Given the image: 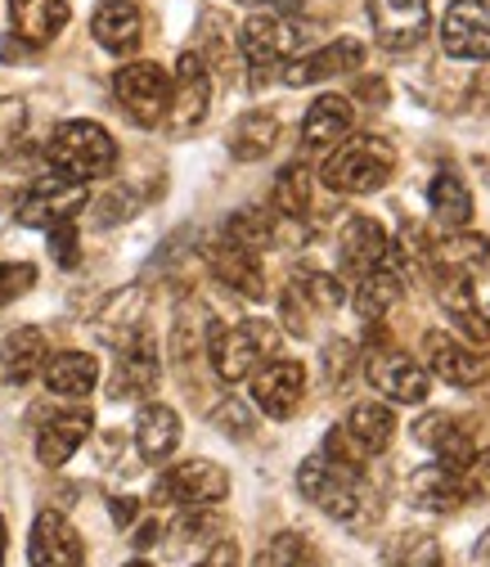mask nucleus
Listing matches in <instances>:
<instances>
[{
    "label": "nucleus",
    "mask_w": 490,
    "mask_h": 567,
    "mask_svg": "<svg viewBox=\"0 0 490 567\" xmlns=\"http://www.w3.org/2000/svg\"><path fill=\"white\" fill-rule=\"evenodd\" d=\"M361 63H365V45L352 41V37H337V41H329L320 50H306L293 63H284L279 78H284V86H320L337 73H352V68H361Z\"/></svg>",
    "instance_id": "6ab92c4d"
},
{
    "label": "nucleus",
    "mask_w": 490,
    "mask_h": 567,
    "mask_svg": "<svg viewBox=\"0 0 490 567\" xmlns=\"http://www.w3.org/2000/svg\"><path fill=\"white\" fill-rule=\"evenodd\" d=\"M396 176V150L383 135H346L320 167V181L333 194H378Z\"/></svg>",
    "instance_id": "f257e3e1"
},
{
    "label": "nucleus",
    "mask_w": 490,
    "mask_h": 567,
    "mask_svg": "<svg viewBox=\"0 0 490 567\" xmlns=\"http://www.w3.org/2000/svg\"><path fill=\"white\" fill-rule=\"evenodd\" d=\"M108 509H113V523H117V527H131V523H135V514H139V505L131 501V495H117V501H113Z\"/></svg>",
    "instance_id": "09e8293b"
},
{
    "label": "nucleus",
    "mask_w": 490,
    "mask_h": 567,
    "mask_svg": "<svg viewBox=\"0 0 490 567\" xmlns=\"http://www.w3.org/2000/svg\"><path fill=\"white\" fill-rule=\"evenodd\" d=\"M126 567H149V563H126Z\"/></svg>",
    "instance_id": "864d4df0"
},
{
    "label": "nucleus",
    "mask_w": 490,
    "mask_h": 567,
    "mask_svg": "<svg viewBox=\"0 0 490 567\" xmlns=\"http://www.w3.org/2000/svg\"><path fill=\"white\" fill-rule=\"evenodd\" d=\"M154 540H158V523H145V527L135 532V545H139V549H149Z\"/></svg>",
    "instance_id": "8fccbe9b"
},
{
    "label": "nucleus",
    "mask_w": 490,
    "mask_h": 567,
    "mask_svg": "<svg viewBox=\"0 0 490 567\" xmlns=\"http://www.w3.org/2000/svg\"><path fill=\"white\" fill-rule=\"evenodd\" d=\"M113 95L122 104V113L135 126H163L167 117V100H171V73L149 59L126 63L113 73Z\"/></svg>",
    "instance_id": "423d86ee"
},
{
    "label": "nucleus",
    "mask_w": 490,
    "mask_h": 567,
    "mask_svg": "<svg viewBox=\"0 0 490 567\" xmlns=\"http://www.w3.org/2000/svg\"><path fill=\"white\" fill-rule=\"evenodd\" d=\"M365 10H369L378 45L396 50V54L424 45V37L432 28V6L428 0H365Z\"/></svg>",
    "instance_id": "ddd939ff"
},
{
    "label": "nucleus",
    "mask_w": 490,
    "mask_h": 567,
    "mask_svg": "<svg viewBox=\"0 0 490 567\" xmlns=\"http://www.w3.org/2000/svg\"><path fill=\"white\" fill-rule=\"evenodd\" d=\"M23 126H28V109H23V100H0V158H10V150L19 145Z\"/></svg>",
    "instance_id": "c03bdc74"
},
{
    "label": "nucleus",
    "mask_w": 490,
    "mask_h": 567,
    "mask_svg": "<svg viewBox=\"0 0 490 567\" xmlns=\"http://www.w3.org/2000/svg\"><path fill=\"white\" fill-rule=\"evenodd\" d=\"M50 361V342L41 329H14L6 342H0V370H6L10 383H32Z\"/></svg>",
    "instance_id": "7c9ffc66"
},
{
    "label": "nucleus",
    "mask_w": 490,
    "mask_h": 567,
    "mask_svg": "<svg viewBox=\"0 0 490 567\" xmlns=\"http://www.w3.org/2000/svg\"><path fill=\"white\" fill-rule=\"evenodd\" d=\"M405 298V284H400V275L392 270V266H383V270H369V275H361L356 279V311H361V320H369V324H378V320H387L392 316V307Z\"/></svg>",
    "instance_id": "72a5a7b5"
},
{
    "label": "nucleus",
    "mask_w": 490,
    "mask_h": 567,
    "mask_svg": "<svg viewBox=\"0 0 490 567\" xmlns=\"http://www.w3.org/2000/svg\"><path fill=\"white\" fill-rule=\"evenodd\" d=\"M472 501V482L468 468L450 464H424L409 477V505L424 514H459Z\"/></svg>",
    "instance_id": "f3484780"
},
{
    "label": "nucleus",
    "mask_w": 490,
    "mask_h": 567,
    "mask_svg": "<svg viewBox=\"0 0 490 567\" xmlns=\"http://www.w3.org/2000/svg\"><path fill=\"white\" fill-rule=\"evenodd\" d=\"M67 0H10V23L23 41L45 45L67 28Z\"/></svg>",
    "instance_id": "c756f323"
},
{
    "label": "nucleus",
    "mask_w": 490,
    "mask_h": 567,
    "mask_svg": "<svg viewBox=\"0 0 490 567\" xmlns=\"http://www.w3.org/2000/svg\"><path fill=\"white\" fill-rule=\"evenodd\" d=\"M311 540L306 536H298V532H279V536H270L265 545H261V554H257V567H311Z\"/></svg>",
    "instance_id": "ea45409f"
},
{
    "label": "nucleus",
    "mask_w": 490,
    "mask_h": 567,
    "mask_svg": "<svg viewBox=\"0 0 490 567\" xmlns=\"http://www.w3.org/2000/svg\"><path fill=\"white\" fill-rule=\"evenodd\" d=\"M28 558H32V567H82V563H86V545H82L77 527L67 523L63 514L45 509V514H37V523H32Z\"/></svg>",
    "instance_id": "aec40b11"
},
{
    "label": "nucleus",
    "mask_w": 490,
    "mask_h": 567,
    "mask_svg": "<svg viewBox=\"0 0 490 567\" xmlns=\"http://www.w3.org/2000/svg\"><path fill=\"white\" fill-rule=\"evenodd\" d=\"M6 554H10V532H6V518H0V567H6Z\"/></svg>",
    "instance_id": "3c124183"
},
{
    "label": "nucleus",
    "mask_w": 490,
    "mask_h": 567,
    "mask_svg": "<svg viewBox=\"0 0 490 567\" xmlns=\"http://www.w3.org/2000/svg\"><path fill=\"white\" fill-rule=\"evenodd\" d=\"M176 532H180V540H221V514L217 509H185Z\"/></svg>",
    "instance_id": "37998d69"
},
{
    "label": "nucleus",
    "mask_w": 490,
    "mask_h": 567,
    "mask_svg": "<svg viewBox=\"0 0 490 567\" xmlns=\"http://www.w3.org/2000/svg\"><path fill=\"white\" fill-rule=\"evenodd\" d=\"M424 370L450 388H477L486 379V357L459 333L432 329V333H424Z\"/></svg>",
    "instance_id": "4468645a"
},
{
    "label": "nucleus",
    "mask_w": 490,
    "mask_h": 567,
    "mask_svg": "<svg viewBox=\"0 0 490 567\" xmlns=\"http://www.w3.org/2000/svg\"><path fill=\"white\" fill-rule=\"evenodd\" d=\"M91 203V189L82 181H67L59 172H45L28 185V194L19 198V221L28 230H54L63 221H77V212Z\"/></svg>",
    "instance_id": "6e6552de"
},
{
    "label": "nucleus",
    "mask_w": 490,
    "mask_h": 567,
    "mask_svg": "<svg viewBox=\"0 0 490 567\" xmlns=\"http://www.w3.org/2000/svg\"><path fill=\"white\" fill-rule=\"evenodd\" d=\"M414 442L424 446L437 464H450V468H472L477 460V446L468 437V429L459 419H450L446 410H428L424 419L414 423Z\"/></svg>",
    "instance_id": "4be33fe9"
},
{
    "label": "nucleus",
    "mask_w": 490,
    "mask_h": 567,
    "mask_svg": "<svg viewBox=\"0 0 490 567\" xmlns=\"http://www.w3.org/2000/svg\"><path fill=\"white\" fill-rule=\"evenodd\" d=\"M226 495H230V473L212 460L171 464L154 486L158 505H180V509H217Z\"/></svg>",
    "instance_id": "0eeeda50"
},
{
    "label": "nucleus",
    "mask_w": 490,
    "mask_h": 567,
    "mask_svg": "<svg viewBox=\"0 0 490 567\" xmlns=\"http://www.w3.org/2000/svg\"><path fill=\"white\" fill-rule=\"evenodd\" d=\"M91 32L108 54H135L145 41V14H139L135 0H104L91 14Z\"/></svg>",
    "instance_id": "b1692460"
},
{
    "label": "nucleus",
    "mask_w": 490,
    "mask_h": 567,
    "mask_svg": "<svg viewBox=\"0 0 490 567\" xmlns=\"http://www.w3.org/2000/svg\"><path fill=\"white\" fill-rule=\"evenodd\" d=\"M163 379V361H158V342L154 333L145 329L139 338H131L126 347H117V365H113V383H108V396L113 401H139L149 396Z\"/></svg>",
    "instance_id": "2eb2a0df"
},
{
    "label": "nucleus",
    "mask_w": 490,
    "mask_h": 567,
    "mask_svg": "<svg viewBox=\"0 0 490 567\" xmlns=\"http://www.w3.org/2000/svg\"><path fill=\"white\" fill-rule=\"evenodd\" d=\"M243 6H257V14H284V19L302 14V0H243Z\"/></svg>",
    "instance_id": "de8ad7c7"
},
{
    "label": "nucleus",
    "mask_w": 490,
    "mask_h": 567,
    "mask_svg": "<svg viewBox=\"0 0 490 567\" xmlns=\"http://www.w3.org/2000/svg\"><path fill=\"white\" fill-rule=\"evenodd\" d=\"M50 235V257L63 266V270H73L77 261H82V239H77V221H63V226H54V230H45Z\"/></svg>",
    "instance_id": "79ce46f5"
},
{
    "label": "nucleus",
    "mask_w": 490,
    "mask_h": 567,
    "mask_svg": "<svg viewBox=\"0 0 490 567\" xmlns=\"http://www.w3.org/2000/svg\"><path fill=\"white\" fill-rule=\"evenodd\" d=\"M298 486L302 495L329 518L337 523H361L365 505H369V486H365V468H352V464H337L329 460L324 451L302 460L298 468Z\"/></svg>",
    "instance_id": "7ed1b4c3"
},
{
    "label": "nucleus",
    "mask_w": 490,
    "mask_h": 567,
    "mask_svg": "<svg viewBox=\"0 0 490 567\" xmlns=\"http://www.w3.org/2000/svg\"><path fill=\"white\" fill-rule=\"evenodd\" d=\"M365 379L374 383V392H383L396 405H424L432 392V374L418 365L414 357H405L400 347H374L365 357Z\"/></svg>",
    "instance_id": "9b49d317"
},
{
    "label": "nucleus",
    "mask_w": 490,
    "mask_h": 567,
    "mask_svg": "<svg viewBox=\"0 0 490 567\" xmlns=\"http://www.w3.org/2000/svg\"><path fill=\"white\" fill-rule=\"evenodd\" d=\"M352 361H356V347H352V342H333V347H329V370H333V379H337V374L346 379Z\"/></svg>",
    "instance_id": "49530a36"
},
{
    "label": "nucleus",
    "mask_w": 490,
    "mask_h": 567,
    "mask_svg": "<svg viewBox=\"0 0 490 567\" xmlns=\"http://www.w3.org/2000/svg\"><path fill=\"white\" fill-rule=\"evenodd\" d=\"M274 140H279L274 113L252 109V113H243V117L230 126V154H234L239 163H257V158H265V154L274 150Z\"/></svg>",
    "instance_id": "c9c22d12"
},
{
    "label": "nucleus",
    "mask_w": 490,
    "mask_h": 567,
    "mask_svg": "<svg viewBox=\"0 0 490 567\" xmlns=\"http://www.w3.org/2000/svg\"><path fill=\"white\" fill-rule=\"evenodd\" d=\"M352 126H356L352 100L346 95H320L302 117V140H306V150H333L352 135Z\"/></svg>",
    "instance_id": "bb28decb"
},
{
    "label": "nucleus",
    "mask_w": 490,
    "mask_h": 567,
    "mask_svg": "<svg viewBox=\"0 0 490 567\" xmlns=\"http://www.w3.org/2000/svg\"><path fill=\"white\" fill-rule=\"evenodd\" d=\"M135 446L139 455H145L149 464H167L180 446V414L163 401H149V405H139L135 414Z\"/></svg>",
    "instance_id": "a878e982"
},
{
    "label": "nucleus",
    "mask_w": 490,
    "mask_h": 567,
    "mask_svg": "<svg viewBox=\"0 0 490 567\" xmlns=\"http://www.w3.org/2000/svg\"><path fill=\"white\" fill-rule=\"evenodd\" d=\"M437 302H441V311L450 316V324H455L463 338L490 342V320H486V311L477 307L468 279H437Z\"/></svg>",
    "instance_id": "2f4dec72"
},
{
    "label": "nucleus",
    "mask_w": 490,
    "mask_h": 567,
    "mask_svg": "<svg viewBox=\"0 0 490 567\" xmlns=\"http://www.w3.org/2000/svg\"><path fill=\"white\" fill-rule=\"evenodd\" d=\"M396 437V414L392 405L383 401H361L352 405V414H346L337 429L324 437V455L337 460V464H352V468H365L374 455H383Z\"/></svg>",
    "instance_id": "39448f33"
},
{
    "label": "nucleus",
    "mask_w": 490,
    "mask_h": 567,
    "mask_svg": "<svg viewBox=\"0 0 490 567\" xmlns=\"http://www.w3.org/2000/svg\"><path fill=\"white\" fill-rule=\"evenodd\" d=\"M428 261H432L437 279H468L472 284L490 266V239L472 235V230H455V235H446L428 248Z\"/></svg>",
    "instance_id": "5701e85b"
},
{
    "label": "nucleus",
    "mask_w": 490,
    "mask_h": 567,
    "mask_svg": "<svg viewBox=\"0 0 490 567\" xmlns=\"http://www.w3.org/2000/svg\"><path fill=\"white\" fill-rule=\"evenodd\" d=\"M306 396V370L298 361H265L252 374V405L270 419H293Z\"/></svg>",
    "instance_id": "a211bd4d"
},
{
    "label": "nucleus",
    "mask_w": 490,
    "mask_h": 567,
    "mask_svg": "<svg viewBox=\"0 0 490 567\" xmlns=\"http://www.w3.org/2000/svg\"><path fill=\"white\" fill-rule=\"evenodd\" d=\"M270 207H274L279 221L306 226V217H311V172L302 163H289L284 172H279V181L270 189Z\"/></svg>",
    "instance_id": "f704fd0d"
},
{
    "label": "nucleus",
    "mask_w": 490,
    "mask_h": 567,
    "mask_svg": "<svg viewBox=\"0 0 490 567\" xmlns=\"http://www.w3.org/2000/svg\"><path fill=\"white\" fill-rule=\"evenodd\" d=\"M91 429H95L91 410H63V414L45 419V429L37 433V460H41L45 468L67 464V460L77 455V446L91 437Z\"/></svg>",
    "instance_id": "393cba45"
},
{
    "label": "nucleus",
    "mask_w": 490,
    "mask_h": 567,
    "mask_svg": "<svg viewBox=\"0 0 490 567\" xmlns=\"http://www.w3.org/2000/svg\"><path fill=\"white\" fill-rule=\"evenodd\" d=\"M207 266L221 284H230L234 293H243L248 302H261L265 298V275H261V257L248 252V248H234V244H212L207 248Z\"/></svg>",
    "instance_id": "cd10ccee"
},
{
    "label": "nucleus",
    "mask_w": 490,
    "mask_h": 567,
    "mask_svg": "<svg viewBox=\"0 0 490 567\" xmlns=\"http://www.w3.org/2000/svg\"><path fill=\"white\" fill-rule=\"evenodd\" d=\"M45 388L54 396H91L95 383H100V361L91 357V351H54V357L45 361Z\"/></svg>",
    "instance_id": "c85d7f7f"
},
{
    "label": "nucleus",
    "mask_w": 490,
    "mask_h": 567,
    "mask_svg": "<svg viewBox=\"0 0 490 567\" xmlns=\"http://www.w3.org/2000/svg\"><path fill=\"white\" fill-rule=\"evenodd\" d=\"M441 50L450 59H490V6L486 0H450L441 14Z\"/></svg>",
    "instance_id": "dca6fc26"
},
{
    "label": "nucleus",
    "mask_w": 490,
    "mask_h": 567,
    "mask_svg": "<svg viewBox=\"0 0 490 567\" xmlns=\"http://www.w3.org/2000/svg\"><path fill=\"white\" fill-rule=\"evenodd\" d=\"M207 109H212V73H207V59H202V54L185 50V54L176 59L171 100H167V117H163V122H167L176 135H185V131H194V126L207 117Z\"/></svg>",
    "instance_id": "f8f14e48"
},
{
    "label": "nucleus",
    "mask_w": 490,
    "mask_h": 567,
    "mask_svg": "<svg viewBox=\"0 0 490 567\" xmlns=\"http://www.w3.org/2000/svg\"><path fill=\"white\" fill-rule=\"evenodd\" d=\"M428 207L437 212L441 226L463 230L468 217H472V194H468V185H463L455 172H437L432 185H428Z\"/></svg>",
    "instance_id": "e433bc0d"
},
{
    "label": "nucleus",
    "mask_w": 490,
    "mask_h": 567,
    "mask_svg": "<svg viewBox=\"0 0 490 567\" xmlns=\"http://www.w3.org/2000/svg\"><path fill=\"white\" fill-rule=\"evenodd\" d=\"M194 567H239V545L234 540H217L207 549V558H198Z\"/></svg>",
    "instance_id": "a18cd8bd"
},
{
    "label": "nucleus",
    "mask_w": 490,
    "mask_h": 567,
    "mask_svg": "<svg viewBox=\"0 0 490 567\" xmlns=\"http://www.w3.org/2000/svg\"><path fill=\"white\" fill-rule=\"evenodd\" d=\"M306 45V28L298 19H284V14H252L243 28H239V54L265 73V68H279V63H293Z\"/></svg>",
    "instance_id": "1a4fd4ad"
},
{
    "label": "nucleus",
    "mask_w": 490,
    "mask_h": 567,
    "mask_svg": "<svg viewBox=\"0 0 490 567\" xmlns=\"http://www.w3.org/2000/svg\"><path fill=\"white\" fill-rule=\"evenodd\" d=\"M481 554H486V558H490V536H486V540H481Z\"/></svg>",
    "instance_id": "603ef678"
},
{
    "label": "nucleus",
    "mask_w": 490,
    "mask_h": 567,
    "mask_svg": "<svg viewBox=\"0 0 490 567\" xmlns=\"http://www.w3.org/2000/svg\"><path fill=\"white\" fill-rule=\"evenodd\" d=\"M95 333H100L113 351H117V347H126L131 338H139V333H145V293H139V289L117 293V298L100 311Z\"/></svg>",
    "instance_id": "473e14b6"
},
{
    "label": "nucleus",
    "mask_w": 490,
    "mask_h": 567,
    "mask_svg": "<svg viewBox=\"0 0 490 567\" xmlns=\"http://www.w3.org/2000/svg\"><path fill=\"white\" fill-rule=\"evenodd\" d=\"M279 351V329L270 320H239V324H207V357L217 379L243 383Z\"/></svg>",
    "instance_id": "20e7f679"
},
{
    "label": "nucleus",
    "mask_w": 490,
    "mask_h": 567,
    "mask_svg": "<svg viewBox=\"0 0 490 567\" xmlns=\"http://www.w3.org/2000/svg\"><path fill=\"white\" fill-rule=\"evenodd\" d=\"M45 163H50V172H59L67 181L91 185V181L113 172L117 145H113V135L100 122L73 117V122H59L54 135L45 140Z\"/></svg>",
    "instance_id": "f03ea898"
},
{
    "label": "nucleus",
    "mask_w": 490,
    "mask_h": 567,
    "mask_svg": "<svg viewBox=\"0 0 490 567\" xmlns=\"http://www.w3.org/2000/svg\"><path fill=\"white\" fill-rule=\"evenodd\" d=\"M337 257H342V270L346 275H369V270H383L387 257H392V235L383 221L374 217H352L337 235Z\"/></svg>",
    "instance_id": "412c9836"
},
{
    "label": "nucleus",
    "mask_w": 490,
    "mask_h": 567,
    "mask_svg": "<svg viewBox=\"0 0 490 567\" xmlns=\"http://www.w3.org/2000/svg\"><path fill=\"white\" fill-rule=\"evenodd\" d=\"M37 284V266L32 261H0V307L19 302Z\"/></svg>",
    "instance_id": "a19ab883"
},
{
    "label": "nucleus",
    "mask_w": 490,
    "mask_h": 567,
    "mask_svg": "<svg viewBox=\"0 0 490 567\" xmlns=\"http://www.w3.org/2000/svg\"><path fill=\"white\" fill-rule=\"evenodd\" d=\"M383 567H441V545L428 532H400L387 545Z\"/></svg>",
    "instance_id": "58836bf2"
},
{
    "label": "nucleus",
    "mask_w": 490,
    "mask_h": 567,
    "mask_svg": "<svg viewBox=\"0 0 490 567\" xmlns=\"http://www.w3.org/2000/svg\"><path fill=\"white\" fill-rule=\"evenodd\" d=\"M346 302V289H342V279L324 275V270H306V275H293L289 279V289L284 298H279V320L289 324V333L306 338L315 316H329Z\"/></svg>",
    "instance_id": "9d476101"
},
{
    "label": "nucleus",
    "mask_w": 490,
    "mask_h": 567,
    "mask_svg": "<svg viewBox=\"0 0 490 567\" xmlns=\"http://www.w3.org/2000/svg\"><path fill=\"white\" fill-rule=\"evenodd\" d=\"M221 239L234 244V248H248V252L270 248L274 244V212H261V207L234 212V217L226 221V230H221Z\"/></svg>",
    "instance_id": "4c0bfd02"
}]
</instances>
